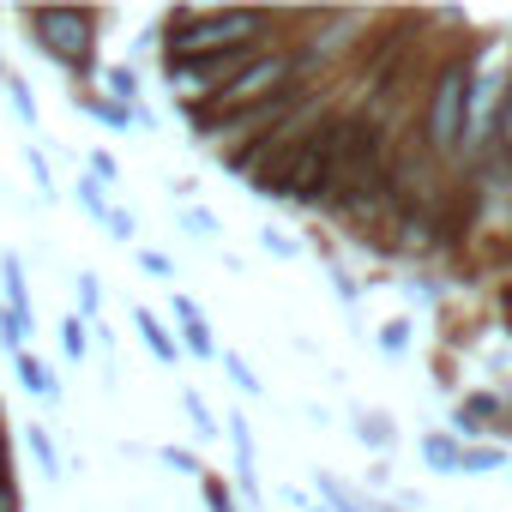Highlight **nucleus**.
I'll list each match as a JSON object with an SVG mask.
<instances>
[{
  "instance_id": "obj_16",
  "label": "nucleus",
  "mask_w": 512,
  "mask_h": 512,
  "mask_svg": "<svg viewBox=\"0 0 512 512\" xmlns=\"http://www.w3.org/2000/svg\"><path fill=\"white\" fill-rule=\"evenodd\" d=\"M25 440H31V458H37V470H43V476L55 482V476H61V452H55L49 428H43V422H31V428H25Z\"/></svg>"
},
{
  "instance_id": "obj_34",
  "label": "nucleus",
  "mask_w": 512,
  "mask_h": 512,
  "mask_svg": "<svg viewBox=\"0 0 512 512\" xmlns=\"http://www.w3.org/2000/svg\"><path fill=\"white\" fill-rule=\"evenodd\" d=\"M7 79H13V67H7V55H0V85H7Z\"/></svg>"
},
{
  "instance_id": "obj_3",
  "label": "nucleus",
  "mask_w": 512,
  "mask_h": 512,
  "mask_svg": "<svg viewBox=\"0 0 512 512\" xmlns=\"http://www.w3.org/2000/svg\"><path fill=\"white\" fill-rule=\"evenodd\" d=\"M464 91H470V49L452 43L428 79H422V103H416V133H422V151L440 157L446 169L458 163V139H464Z\"/></svg>"
},
{
  "instance_id": "obj_1",
  "label": "nucleus",
  "mask_w": 512,
  "mask_h": 512,
  "mask_svg": "<svg viewBox=\"0 0 512 512\" xmlns=\"http://www.w3.org/2000/svg\"><path fill=\"white\" fill-rule=\"evenodd\" d=\"M290 31V13H169L163 19V67L253 55Z\"/></svg>"
},
{
  "instance_id": "obj_2",
  "label": "nucleus",
  "mask_w": 512,
  "mask_h": 512,
  "mask_svg": "<svg viewBox=\"0 0 512 512\" xmlns=\"http://www.w3.org/2000/svg\"><path fill=\"white\" fill-rule=\"evenodd\" d=\"M506 79H512V43L488 37L470 49V91H464V139H458V169L482 163L500 145V103H506Z\"/></svg>"
},
{
  "instance_id": "obj_31",
  "label": "nucleus",
  "mask_w": 512,
  "mask_h": 512,
  "mask_svg": "<svg viewBox=\"0 0 512 512\" xmlns=\"http://www.w3.org/2000/svg\"><path fill=\"white\" fill-rule=\"evenodd\" d=\"M181 229H193V235H217V217L199 211V205H187V211H181Z\"/></svg>"
},
{
  "instance_id": "obj_10",
  "label": "nucleus",
  "mask_w": 512,
  "mask_h": 512,
  "mask_svg": "<svg viewBox=\"0 0 512 512\" xmlns=\"http://www.w3.org/2000/svg\"><path fill=\"white\" fill-rule=\"evenodd\" d=\"M422 464L440 470V476H458L464 470V440L458 434H422Z\"/></svg>"
},
{
  "instance_id": "obj_35",
  "label": "nucleus",
  "mask_w": 512,
  "mask_h": 512,
  "mask_svg": "<svg viewBox=\"0 0 512 512\" xmlns=\"http://www.w3.org/2000/svg\"><path fill=\"white\" fill-rule=\"evenodd\" d=\"M506 229H512V199H506Z\"/></svg>"
},
{
  "instance_id": "obj_21",
  "label": "nucleus",
  "mask_w": 512,
  "mask_h": 512,
  "mask_svg": "<svg viewBox=\"0 0 512 512\" xmlns=\"http://www.w3.org/2000/svg\"><path fill=\"white\" fill-rule=\"evenodd\" d=\"M97 308H103V278L85 266V272H79V320H91V326H97Z\"/></svg>"
},
{
  "instance_id": "obj_29",
  "label": "nucleus",
  "mask_w": 512,
  "mask_h": 512,
  "mask_svg": "<svg viewBox=\"0 0 512 512\" xmlns=\"http://www.w3.org/2000/svg\"><path fill=\"white\" fill-rule=\"evenodd\" d=\"M260 241H266V253H278V260H296V253H302V241H296V235H284V229H266Z\"/></svg>"
},
{
  "instance_id": "obj_7",
  "label": "nucleus",
  "mask_w": 512,
  "mask_h": 512,
  "mask_svg": "<svg viewBox=\"0 0 512 512\" xmlns=\"http://www.w3.org/2000/svg\"><path fill=\"white\" fill-rule=\"evenodd\" d=\"M13 368H19V386L37 398V404H61V380H55V368L37 356V350H25V356H13Z\"/></svg>"
},
{
  "instance_id": "obj_30",
  "label": "nucleus",
  "mask_w": 512,
  "mask_h": 512,
  "mask_svg": "<svg viewBox=\"0 0 512 512\" xmlns=\"http://www.w3.org/2000/svg\"><path fill=\"white\" fill-rule=\"evenodd\" d=\"M91 181H103V187H115V181H121V169H115V157H109V151H91Z\"/></svg>"
},
{
  "instance_id": "obj_8",
  "label": "nucleus",
  "mask_w": 512,
  "mask_h": 512,
  "mask_svg": "<svg viewBox=\"0 0 512 512\" xmlns=\"http://www.w3.org/2000/svg\"><path fill=\"white\" fill-rule=\"evenodd\" d=\"M73 109H85L91 121H103V127H115V133H127V127L139 121V109H127V103H115L109 91H73Z\"/></svg>"
},
{
  "instance_id": "obj_36",
  "label": "nucleus",
  "mask_w": 512,
  "mask_h": 512,
  "mask_svg": "<svg viewBox=\"0 0 512 512\" xmlns=\"http://www.w3.org/2000/svg\"><path fill=\"white\" fill-rule=\"evenodd\" d=\"M506 266H512V241H506Z\"/></svg>"
},
{
  "instance_id": "obj_12",
  "label": "nucleus",
  "mask_w": 512,
  "mask_h": 512,
  "mask_svg": "<svg viewBox=\"0 0 512 512\" xmlns=\"http://www.w3.org/2000/svg\"><path fill=\"white\" fill-rule=\"evenodd\" d=\"M229 446H235V470H241V488L253 494L260 482H253V428H247V416L241 410H229Z\"/></svg>"
},
{
  "instance_id": "obj_6",
  "label": "nucleus",
  "mask_w": 512,
  "mask_h": 512,
  "mask_svg": "<svg viewBox=\"0 0 512 512\" xmlns=\"http://www.w3.org/2000/svg\"><path fill=\"white\" fill-rule=\"evenodd\" d=\"M169 314L181 320V350H187V356H199V362H217V356H223L217 338H211V326H205V314H199L181 290H169Z\"/></svg>"
},
{
  "instance_id": "obj_5",
  "label": "nucleus",
  "mask_w": 512,
  "mask_h": 512,
  "mask_svg": "<svg viewBox=\"0 0 512 512\" xmlns=\"http://www.w3.org/2000/svg\"><path fill=\"white\" fill-rule=\"evenodd\" d=\"M506 428V398L500 392H464L458 404H452V434L470 446L476 434H500Z\"/></svg>"
},
{
  "instance_id": "obj_23",
  "label": "nucleus",
  "mask_w": 512,
  "mask_h": 512,
  "mask_svg": "<svg viewBox=\"0 0 512 512\" xmlns=\"http://www.w3.org/2000/svg\"><path fill=\"white\" fill-rule=\"evenodd\" d=\"M7 97H13V115H19V121H25V127H37V97H31V85H25V79H19V73H13V79H7Z\"/></svg>"
},
{
  "instance_id": "obj_17",
  "label": "nucleus",
  "mask_w": 512,
  "mask_h": 512,
  "mask_svg": "<svg viewBox=\"0 0 512 512\" xmlns=\"http://www.w3.org/2000/svg\"><path fill=\"white\" fill-rule=\"evenodd\" d=\"M73 193H79L85 217H97V223L109 229V211H115V205H109V187H103V181H91V175H79V187H73Z\"/></svg>"
},
{
  "instance_id": "obj_22",
  "label": "nucleus",
  "mask_w": 512,
  "mask_h": 512,
  "mask_svg": "<svg viewBox=\"0 0 512 512\" xmlns=\"http://www.w3.org/2000/svg\"><path fill=\"white\" fill-rule=\"evenodd\" d=\"M217 362H223V374H229V380H235V386H241V392H247V398H260V392H266V386H260V380H253V368H247V362H241V356H235V350H223V356H217Z\"/></svg>"
},
{
  "instance_id": "obj_15",
  "label": "nucleus",
  "mask_w": 512,
  "mask_h": 512,
  "mask_svg": "<svg viewBox=\"0 0 512 512\" xmlns=\"http://www.w3.org/2000/svg\"><path fill=\"white\" fill-rule=\"evenodd\" d=\"M61 356L67 362H85L91 356V320H79V314L61 320Z\"/></svg>"
},
{
  "instance_id": "obj_13",
  "label": "nucleus",
  "mask_w": 512,
  "mask_h": 512,
  "mask_svg": "<svg viewBox=\"0 0 512 512\" xmlns=\"http://www.w3.org/2000/svg\"><path fill=\"white\" fill-rule=\"evenodd\" d=\"M356 440H362V446H374V452H386V446L398 440V428H392V416H386V410H356Z\"/></svg>"
},
{
  "instance_id": "obj_9",
  "label": "nucleus",
  "mask_w": 512,
  "mask_h": 512,
  "mask_svg": "<svg viewBox=\"0 0 512 512\" xmlns=\"http://www.w3.org/2000/svg\"><path fill=\"white\" fill-rule=\"evenodd\" d=\"M0 290H7V302H0V308L37 314V308H31V278H25V260H19V253H0Z\"/></svg>"
},
{
  "instance_id": "obj_24",
  "label": "nucleus",
  "mask_w": 512,
  "mask_h": 512,
  "mask_svg": "<svg viewBox=\"0 0 512 512\" xmlns=\"http://www.w3.org/2000/svg\"><path fill=\"white\" fill-rule=\"evenodd\" d=\"M25 169H31V181H37V193H43V199H55V175H49V157H43L37 145H25Z\"/></svg>"
},
{
  "instance_id": "obj_25",
  "label": "nucleus",
  "mask_w": 512,
  "mask_h": 512,
  "mask_svg": "<svg viewBox=\"0 0 512 512\" xmlns=\"http://www.w3.org/2000/svg\"><path fill=\"white\" fill-rule=\"evenodd\" d=\"M181 404H187V416H193V428H199V440H217L223 428L211 422V410H205V398L199 392H181Z\"/></svg>"
},
{
  "instance_id": "obj_28",
  "label": "nucleus",
  "mask_w": 512,
  "mask_h": 512,
  "mask_svg": "<svg viewBox=\"0 0 512 512\" xmlns=\"http://www.w3.org/2000/svg\"><path fill=\"white\" fill-rule=\"evenodd\" d=\"M139 266H145L151 278H163V284H175V260H169V253H157V247H139Z\"/></svg>"
},
{
  "instance_id": "obj_14",
  "label": "nucleus",
  "mask_w": 512,
  "mask_h": 512,
  "mask_svg": "<svg viewBox=\"0 0 512 512\" xmlns=\"http://www.w3.org/2000/svg\"><path fill=\"white\" fill-rule=\"evenodd\" d=\"M25 338H37V314H13V308H0V344H7L13 356H25Z\"/></svg>"
},
{
  "instance_id": "obj_18",
  "label": "nucleus",
  "mask_w": 512,
  "mask_h": 512,
  "mask_svg": "<svg viewBox=\"0 0 512 512\" xmlns=\"http://www.w3.org/2000/svg\"><path fill=\"white\" fill-rule=\"evenodd\" d=\"M199 494H205V512H241V506H235L229 476H217V470H205V476H199Z\"/></svg>"
},
{
  "instance_id": "obj_26",
  "label": "nucleus",
  "mask_w": 512,
  "mask_h": 512,
  "mask_svg": "<svg viewBox=\"0 0 512 512\" xmlns=\"http://www.w3.org/2000/svg\"><path fill=\"white\" fill-rule=\"evenodd\" d=\"M109 235H115L121 247H133V241H139V217H133L127 205H115V211H109Z\"/></svg>"
},
{
  "instance_id": "obj_11",
  "label": "nucleus",
  "mask_w": 512,
  "mask_h": 512,
  "mask_svg": "<svg viewBox=\"0 0 512 512\" xmlns=\"http://www.w3.org/2000/svg\"><path fill=\"white\" fill-rule=\"evenodd\" d=\"M133 326H139V338H145V344H151V356H157V362H169V368H175V356H181V344H175V338H169V326H163V320H157V314H151V308H133Z\"/></svg>"
},
{
  "instance_id": "obj_19",
  "label": "nucleus",
  "mask_w": 512,
  "mask_h": 512,
  "mask_svg": "<svg viewBox=\"0 0 512 512\" xmlns=\"http://www.w3.org/2000/svg\"><path fill=\"white\" fill-rule=\"evenodd\" d=\"M103 85H109V97H115V103H127V109H133V97H139V73H133L127 61L103 67Z\"/></svg>"
},
{
  "instance_id": "obj_27",
  "label": "nucleus",
  "mask_w": 512,
  "mask_h": 512,
  "mask_svg": "<svg viewBox=\"0 0 512 512\" xmlns=\"http://www.w3.org/2000/svg\"><path fill=\"white\" fill-rule=\"evenodd\" d=\"M380 350H386V356H404V350H410V320H386V326H380Z\"/></svg>"
},
{
  "instance_id": "obj_32",
  "label": "nucleus",
  "mask_w": 512,
  "mask_h": 512,
  "mask_svg": "<svg viewBox=\"0 0 512 512\" xmlns=\"http://www.w3.org/2000/svg\"><path fill=\"white\" fill-rule=\"evenodd\" d=\"M163 464H175V470H187V476H205V470H199V458H193L187 446H163Z\"/></svg>"
},
{
  "instance_id": "obj_33",
  "label": "nucleus",
  "mask_w": 512,
  "mask_h": 512,
  "mask_svg": "<svg viewBox=\"0 0 512 512\" xmlns=\"http://www.w3.org/2000/svg\"><path fill=\"white\" fill-rule=\"evenodd\" d=\"M500 145L512 151V79H506V103H500Z\"/></svg>"
},
{
  "instance_id": "obj_4",
  "label": "nucleus",
  "mask_w": 512,
  "mask_h": 512,
  "mask_svg": "<svg viewBox=\"0 0 512 512\" xmlns=\"http://www.w3.org/2000/svg\"><path fill=\"white\" fill-rule=\"evenodd\" d=\"M19 31L37 37V49L79 79V91H91V79L103 73L97 67V31H103V13H19Z\"/></svg>"
},
{
  "instance_id": "obj_20",
  "label": "nucleus",
  "mask_w": 512,
  "mask_h": 512,
  "mask_svg": "<svg viewBox=\"0 0 512 512\" xmlns=\"http://www.w3.org/2000/svg\"><path fill=\"white\" fill-rule=\"evenodd\" d=\"M488 470H506V452L500 446H464V470L458 476H488Z\"/></svg>"
}]
</instances>
